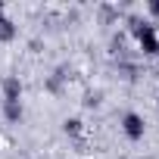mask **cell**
Returning a JSON list of instances; mask_svg holds the SVG:
<instances>
[{
	"label": "cell",
	"instance_id": "obj_4",
	"mask_svg": "<svg viewBox=\"0 0 159 159\" xmlns=\"http://www.w3.org/2000/svg\"><path fill=\"white\" fill-rule=\"evenodd\" d=\"M7 119H10V122L22 119V106H19V103H7Z\"/></svg>",
	"mask_w": 159,
	"mask_h": 159
},
{
	"label": "cell",
	"instance_id": "obj_6",
	"mask_svg": "<svg viewBox=\"0 0 159 159\" xmlns=\"http://www.w3.org/2000/svg\"><path fill=\"white\" fill-rule=\"evenodd\" d=\"M0 38H3V41H7V38H13V28H10V22H0Z\"/></svg>",
	"mask_w": 159,
	"mask_h": 159
},
{
	"label": "cell",
	"instance_id": "obj_5",
	"mask_svg": "<svg viewBox=\"0 0 159 159\" xmlns=\"http://www.w3.org/2000/svg\"><path fill=\"white\" fill-rule=\"evenodd\" d=\"M66 131H69V134H78V131H81V122H78V119H69V122H66Z\"/></svg>",
	"mask_w": 159,
	"mask_h": 159
},
{
	"label": "cell",
	"instance_id": "obj_3",
	"mask_svg": "<svg viewBox=\"0 0 159 159\" xmlns=\"http://www.w3.org/2000/svg\"><path fill=\"white\" fill-rule=\"evenodd\" d=\"M22 97V84L16 81V78H7V84H3V103H19Z\"/></svg>",
	"mask_w": 159,
	"mask_h": 159
},
{
	"label": "cell",
	"instance_id": "obj_2",
	"mask_svg": "<svg viewBox=\"0 0 159 159\" xmlns=\"http://www.w3.org/2000/svg\"><path fill=\"white\" fill-rule=\"evenodd\" d=\"M134 31H137V38H140V44H143V50H147V53H159V41H156V34H153V28H150V25H143V28L137 25Z\"/></svg>",
	"mask_w": 159,
	"mask_h": 159
},
{
	"label": "cell",
	"instance_id": "obj_1",
	"mask_svg": "<svg viewBox=\"0 0 159 159\" xmlns=\"http://www.w3.org/2000/svg\"><path fill=\"white\" fill-rule=\"evenodd\" d=\"M122 131H125V137H128V140H140V137H143V131H147L143 116H137V112H125V116H122Z\"/></svg>",
	"mask_w": 159,
	"mask_h": 159
}]
</instances>
